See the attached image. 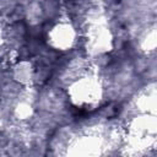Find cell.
Returning a JSON list of instances; mask_svg holds the SVG:
<instances>
[{"mask_svg":"<svg viewBox=\"0 0 157 157\" xmlns=\"http://www.w3.org/2000/svg\"><path fill=\"white\" fill-rule=\"evenodd\" d=\"M118 1H119V0H118Z\"/></svg>","mask_w":157,"mask_h":157,"instance_id":"obj_1","label":"cell"}]
</instances>
